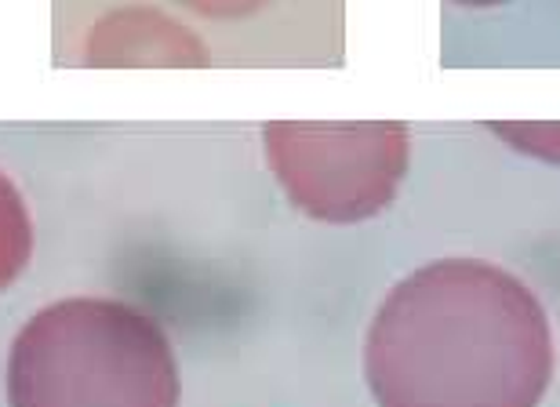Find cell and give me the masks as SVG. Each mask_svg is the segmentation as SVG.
Here are the masks:
<instances>
[{"label":"cell","mask_w":560,"mask_h":407,"mask_svg":"<svg viewBox=\"0 0 560 407\" xmlns=\"http://www.w3.org/2000/svg\"><path fill=\"white\" fill-rule=\"evenodd\" d=\"M553 371L542 302L480 258H441L408 274L364 338V379L378 407H539Z\"/></svg>","instance_id":"1"},{"label":"cell","mask_w":560,"mask_h":407,"mask_svg":"<svg viewBox=\"0 0 560 407\" xmlns=\"http://www.w3.org/2000/svg\"><path fill=\"white\" fill-rule=\"evenodd\" d=\"M172 338L117 299H62L22 324L8 353V407H178Z\"/></svg>","instance_id":"2"},{"label":"cell","mask_w":560,"mask_h":407,"mask_svg":"<svg viewBox=\"0 0 560 407\" xmlns=\"http://www.w3.org/2000/svg\"><path fill=\"white\" fill-rule=\"evenodd\" d=\"M30 252H33L30 211L22 203L19 189L0 172V288H8L22 274V266L30 263Z\"/></svg>","instance_id":"4"},{"label":"cell","mask_w":560,"mask_h":407,"mask_svg":"<svg viewBox=\"0 0 560 407\" xmlns=\"http://www.w3.org/2000/svg\"><path fill=\"white\" fill-rule=\"evenodd\" d=\"M266 156L295 208L320 222L372 219L408 175L411 135L397 120L270 124Z\"/></svg>","instance_id":"3"},{"label":"cell","mask_w":560,"mask_h":407,"mask_svg":"<svg viewBox=\"0 0 560 407\" xmlns=\"http://www.w3.org/2000/svg\"><path fill=\"white\" fill-rule=\"evenodd\" d=\"M183 4L200 11V15H248V11L262 8L266 0H183Z\"/></svg>","instance_id":"6"},{"label":"cell","mask_w":560,"mask_h":407,"mask_svg":"<svg viewBox=\"0 0 560 407\" xmlns=\"http://www.w3.org/2000/svg\"><path fill=\"white\" fill-rule=\"evenodd\" d=\"M455 4H466V8H491V4H506V0H455Z\"/></svg>","instance_id":"7"},{"label":"cell","mask_w":560,"mask_h":407,"mask_svg":"<svg viewBox=\"0 0 560 407\" xmlns=\"http://www.w3.org/2000/svg\"><path fill=\"white\" fill-rule=\"evenodd\" d=\"M491 131L510 139L513 150L521 153H532V156H542V161L560 164V120L557 124H524V120H513V124H491Z\"/></svg>","instance_id":"5"}]
</instances>
